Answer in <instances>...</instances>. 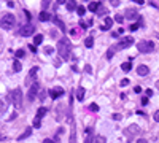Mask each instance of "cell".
<instances>
[{
	"label": "cell",
	"instance_id": "cell-1",
	"mask_svg": "<svg viewBox=\"0 0 159 143\" xmlns=\"http://www.w3.org/2000/svg\"><path fill=\"white\" fill-rule=\"evenodd\" d=\"M57 53H59V56L62 59H67L70 56V53H72V43H70V40L69 38H61L59 40V43H57Z\"/></svg>",
	"mask_w": 159,
	"mask_h": 143
},
{
	"label": "cell",
	"instance_id": "cell-2",
	"mask_svg": "<svg viewBox=\"0 0 159 143\" xmlns=\"http://www.w3.org/2000/svg\"><path fill=\"white\" fill-rule=\"evenodd\" d=\"M14 24H16V18H14V14H3L2 16V19H0V27L5 29V30H10V29L14 27Z\"/></svg>",
	"mask_w": 159,
	"mask_h": 143
},
{
	"label": "cell",
	"instance_id": "cell-3",
	"mask_svg": "<svg viewBox=\"0 0 159 143\" xmlns=\"http://www.w3.org/2000/svg\"><path fill=\"white\" fill-rule=\"evenodd\" d=\"M10 102H13V105L16 108H21L22 105V91L21 89H14L10 92Z\"/></svg>",
	"mask_w": 159,
	"mask_h": 143
},
{
	"label": "cell",
	"instance_id": "cell-4",
	"mask_svg": "<svg viewBox=\"0 0 159 143\" xmlns=\"http://www.w3.org/2000/svg\"><path fill=\"white\" fill-rule=\"evenodd\" d=\"M137 49L140 53H143V54L151 53V51H154V43H153V41H140V43L137 45Z\"/></svg>",
	"mask_w": 159,
	"mask_h": 143
},
{
	"label": "cell",
	"instance_id": "cell-5",
	"mask_svg": "<svg viewBox=\"0 0 159 143\" xmlns=\"http://www.w3.org/2000/svg\"><path fill=\"white\" fill-rule=\"evenodd\" d=\"M132 43H134V38H132V37H126V38H123V40H121V43L115 45V46H113V49H115V53H116V51H119V49H124V48H129Z\"/></svg>",
	"mask_w": 159,
	"mask_h": 143
},
{
	"label": "cell",
	"instance_id": "cell-6",
	"mask_svg": "<svg viewBox=\"0 0 159 143\" xmlns=\"http://www.w3.org/2000/svg\"><path fill=\"white\" fill-rule=\"evenodd\" d=\"M19 34H21L22 37H30V35L35 34V27L32 24H24V26L19 29Z\"/></svg>",
	"mask_w": 159,
	"mask_h": 143
},
{
	"label": "cell",
	"instance_id": "cell-7",
	"mask_svg": "<svg viewBox=\"0 0 159 143\" xmlns=\"http://www.w3.org/2000/svg\"><path fill=\"white\" fill-rule=\"evenodd\" d=\"M37 72H38V68H37V67H34L30 72H29V76L26 78V84H29V86H32V84H34L32 81H34V80L37 78Z\"/></svg>",
	"mask_w": 159,
	"mask_h": 143
},
{
	"label": "cell",
	"instance_id": "cell-8",
	"mask_svg": "<svg viewBox=\"0 0 159 143\" xmlns=\"http://www.w3.org/2000/svg\"><path fill=\"white\" fill-rule=\"evenodd\" d=\"M49 95H51V99H59V97H62L64 95V89L62 88H54V89H51V91H49Z\"/></svg>",
	"mask_w": 159,
	"mask_h": 143
},
{
	"label": "cell",
	"instance_id": "cell-9",
	"mask_svg": "<svg viewBox=\"0 0 159 143\" xmlns=\"http://www.w3.org/2000/svg\"><path fill=\"white\" fill-rule=\"evenodd\" d=\"M37 92H38V84H37V83H34V84L30 86V89H29V94H27V99L30 100V102L37 97Z\"/></svg>",
	"mask_w": 159,
	"mask_h": 143
},
{
	"label": "cell",
	"instance_id": "cell-10",
	"mask_svg": "<svg viewBox=\"0 0 159 143\" xmlns=\"http://www.w3.org/2000/svg\"><path fill=\"white\" fill-rule=\"evenodd\" d=\"M137 132H138V126H135V124H132V126H129V129H126V135H127L129 142L132 140V134H137Z\"/></svg>",
	"mask_w": 159,
	"mask_h": 143
},
{
	"label": "cell",
	"instance_id": "cell-11",
	"mask_svg": "<svg viewBox=\"0 0 159 143\" xmlns=\"http://www.w3.org/2000/svg\"><path fill=\"white\" fill-rule=\"evenodd\" d=\"M124 16L127 18V19H135V18H137V8H129V10H126Z\"/></svg>",
	"mask_w": 159,
	"mask_h": 143
},
{
	"label": "cell",
	"instance_id": "cell-12",
	"mask_svg": "<svg viewBox=\"0 0 159 143\" xmlns=\"http://www.w3.org/2000/svg\"><path fill=\"white\" fill-rule=\"evenodd\" d=\"M137 73L140 76H146L150 73V68L146 67V65H138V67H137Z\"/></svg>",
	"mask_w": 159,
	"mask_h": 143
},
{
	"label": "cell",
	"instance_id": "cell-13",
	"mask_svg": "<svg viewBox=\"0 0 159 143\" xmlns=\"http://www.w3.org/2000/svg\"><path fill=\"white\" fill-rule=\"evenodd\" d=\"M111 26H113L111 18H107V19H105V22L100 26V29H102V30H108V29H111Z\"/></svg>",
	"mask_w": 159,
	"mask_h": 143
},
{
	"label": "cell",
	"instance_id": "cell-14",
	"mask_svg": "<svg viewBox=\"0 0 159 143\" xmlns=\"http://www.w3.org/2000/svg\"><path fill=\"white\" fill-rule=\"evenodd\" d=\"M67 10H69V11H73V10H76V8H78V7H76V2H75V0H67Z\"/></svg>",
	"mask_w": 159,
	"mask_h": 143
},
{
	"label": "cell",
	"instance_id": "cell-15",
	"mask_svg": "<svg viewBox=\"0 0 159 143\" xmlns=\"http://www.w3.org/2000/svg\"><path fill=\"white\" fill-rule=\"evenodd\" d=\"M76 99H78L80 102L84 100V88H78V91H76Z\"/></svg>",
	"mask_w": 159,
	"mask_h": 143
},
{
	"label": "cell",
	"instance_id": "cell-16",
	"mask_svg": "<svg viewBox=\"0 0 159 143\" xmlns=\"http://www.w3.org/2000/svg\"><path fill=\"white\" fill-rule=\"evenodd\" d=\"M46 113H48V108H45V107H40V108H38V111H37V118L42 119L43 116L46 115Z\"/></svg>",
	"mask_w": 159,
	"mask_h": 143
},
{
	"label": "cell",
	"instance_id": "cell-17",
	"mask_svg": "<svg viewBox=\"0 0 159 143\" xmlns=\"http://www.w3.org/2000/svg\"><path fill=\"white\" fill-rule=\"evenodd\" d=\"M21 68H22L21 62H19V61H18V59H16V61L13 62V70H14V72H21Z\"/></svg>",
	"mask_w": 159,
	"mask_h": 143
},
{
	"label": "cell",
	"instance_id": "cell-18",
	"mask_svg": "<svg viewBox=\"0 0 159 143\" xmlns=\"http://www.w3.org/2000/svg\"><path fill=\"white\" fill-rule=\"evenodd\" d=\"M99 8H100V5L97 3V2H91L89 3V11H97Z\"/></svg>",
	"mask_w": 159,
	"mask_h": 143
},
{
	"label": "cell",
	"instance_id": "cell-19",
	"mask_svg": "<svg viewBox=\"0 0 159 143\" xmlns=\"http://www.w3.org/2000/svg\"><path fill=\"white\" fill-rule=\"evenodd\" d=\"M121 68L124 72H129L132 68V64H131V61H127V62H123V65H121Z\"/></svg>",
	"mask_w": 159,
	"mask_h": 143
},
{
	"label": "cell",
	"instance_id": "cell-20",
	"mask_svg": "<svg viewBox=\"0 0 159 143\" xmlns=\"http://www.w3.org/2000/svg\"><path fill=\"white\" fill-rule=\"evenodd\" d=\"M40 21H43V22L49 21V14L46 13V11H42V13H40Z\"/></svg>",
	"mask_w": 159,
	"mask_h": 143
},
{
	"label": "cell",
	"instance_id": "cell-21",
	"mask_svg": "<svg viewBox=\"0 0 159 143\" xmlns=\"http://www.w3.org/2000/svg\"><path fill=\"white\" fill-rule=\"evenodd\" d=\"M69 143H76V137H75V123L72 126V135H70V142Z\"/></svg>",
	"mask_w": 159,
	"mask_h": 143
},
{
	"label": "cell",
	"instance_id": "cell-22",
	"mask_svg": "<svg viewBox=\"0 0 159 143\" xmlns=\"http://www.w3.org/2000/svg\"><path fill=\"white\" fill-rule=\"evenodd\" d=\"M42 41H43V35L37 34V35H35V38H34V45H40Z\"/></svg>",
	"mask_w": 159,
	"mask_h": 143
},
{
	"label": "cell",
	"instance_id": "cell-23",
	"mask_svg": "<svg viewBox=\"0 0 159 143\" xmlns=\"http://www.w3.org/2000/svg\"><path fill=\"white\" fill-rule=\"evenodd\" d=\"M107 142V138H105L104 135H97L96 138H94V143H105Z\"/></svg>",
	"mask_w": 159,
	"mask_h": 143
},
{
	"label": "cell",
	"instance_id": "cell-24",
	"mask_svg": "<svg viewBox=\"0 0 159 143\" xmlns=\"http://www.w3.org/2000/svg\"><path fill=\"white\" fill-rule=\"evenodd\" d=\"M84 45H86V48H92V45H94V38H92V37H88V38H86V41H84Z\"/></svg>",
	"mask_w": 159,
	"mask_h": 143
},
{
	"label": "cell",
	"instance_id": "cell-25",
	"mask_svg": "<svg viewBox=\"0 0 159 143\" xmlns=\"http://www.w3.org/2000/svg\"><path fill=\"white\" fill-rule=\"evenodd\" d=\"M30 132H32V129H26V132L22 134V135H19V140H24V138H27V137L30 135Z\"/></svg>",
	"mask_w": 159,
	"mask_h": 143
},
{
	"label": "cell",
	"instance_id": "cell-26",
	"mask_svg": "<svg viewBox=\"0 0 159 143\" xmlns=\"http://www.w3.org/2000/svg\"><path fill=\"white\" fill-rule=\"evenodd\" d=\"M113 56H115V49H113V46H111L110 49L107 51V59H111Z\"/></svg>",
	"mask_w": 159,
	"mask_h": 143
},
{
	"label": "cell",
	"instance_id": "cell-27",
	"mask_svg": "<svg viewBox=\"0 0 159 143\" xmlns=\"http://www.w3.org/2000/svg\"><path fill=\"white\" fill-rule=\"evenodd\" d=\"M56 21V24H57V26H59V29H61V30H65V26H64V22H62V21H59V19H54Z\"/></svg>",
	"mask_w": 159,
	"mask_h": 143
},
{
	"label": "cell",
	"instance_id": "cell-28",
	"mask_svg": "<svg viewBox=\"0 0 159 143\" xmlns=\"http://www.w3.org/2000/svg\"><path fill=\"white\" fill-rule=\"evenodd\" d=\"M89 110H91V111H99V105H97V103H91Z\"/></svg>",
	"mask_w": 159,
	"mask_h": 143
},
{
	"label": "cell",
	"instance_id": "cell-29",
	"mask_svg": "<svg viewBox=\"0 0 159 143\" xmlns=\"http://www.w3.org/2000/svg\"><path fill=\"white\" fill-rule=\"evenodd\" d=\"M16 57H18V59L24 57V49H18V51H16Z\"/></svg>",
	"mask_w": 159,
	"mask_h": 143
},
{
	"label": "cell",
	"instance_id": "cell-30",
	"mask_svg": "<svg viewBox=\"0 0 159 143\" xmlns=\"http://www.w3.org/2000/svg\"><path fill=\"white\" fill-rule=\"evenodd\" d=\"M84 11H86V10H84V7H78V8H76V13H78L80 16H83Z\"/></svg>",
	"mask_w": 159,
	"mask_h": 143
},
{
	"label": "cell",
	"instance_id": "cell-31",
	"mask_svg": "<svg viewBox=\"0 0 159 143\" xmlns=\"http://www.w3.org/2000/svg\"><path fill=\"white\" fill-rule=\"evenodd\" d=\"M34 126H35V129H38V127L42 126V123H40V119H38V118H35V121H34Z\"/></svg>",
	"mask_w": 159,
	"mask_h": 143
},
{
	"label": "cell",
	"instance_id": "cell-32",
	"mask_svg": "<svg viewBox=\"0 0 159 143\" xmlns=\"http://www.w3.org/2000/svg\"><path fill=\"white\" fill-rule=\"evenodd\" d=\"M84 143H94V138H92V135H88L86 138H84Z\"/></svg>",
	"mask_w": 159,
	"mask_h": 143
},
{
	"label": "cell",
	"instance_id": "cell-33",
	"mask_svg": "<svg viewBox=\"0 0 159 143\" xmlns=\"http://www.w3.org/2000/svg\"><path fill=\"white\" fill-rule=\"evenodd\" d=\"M115 21L121 24V22H123V16H121V14H116V16H115Z\"/></svg>",
	"mask_w": 159,
	"mask_h": 143
},
{
	"label": "cell",
	"instance_id": "cell-34",
	"mask_svg": "<svg viewBox=\"0 0 159 143\" xmlns=\"http://www.w3.org/2000/svg\"><path fill=\"white\" fill-rule=\"evenodd\" d=\"M80 26H81L83 29H88V27H89V24H88V22H84V21H80Z\"/></svg>",
	"mask_w": 159,
	"mask_h": 143
},
{
	"label": "cell",
	"instance_id": "cell-35",
	"mask_svg": "<svg viewBox=\"0 0 159 143\" xmlns=\"http://www.w3.org/2000/svg\"><path fill=\"white\" fill-rule=\"evenodd\" d=\"M51 53H53V48L51 46H46L45 48V54H51Z\"/></svg>",
	"mask_w": 159,
	"mask_h": 143
},
{
	"label": "cell",
	"instance_id": "cell-36",
	"mask_svg": "<svg viewBox=\"0 0 159 143\" xmlns=\"http://www.w3.org/2000/svg\"><path fill=\"white\" fill-rule=\"evenodd\" d=\"M153 118H154L156 123H159V110H158V111H154V116H153Z\"/></svg>",
	"mask_w": 159,
	"mask_h": 143
},
{
	"label": "cell",
	"instance_id": "cell-37",
	"mask_svg": "<svg viewBox=\"0 0 159 143\" xmlns=\"http://www.w3.org/2000/svg\"><path fill=\"white\" fill-rule=\"evenodd\" d=\"M49 2H51V0H43V2H42V7H43V8H46V7L49 5Z\"/></svg>",
	"mask_w": 159,
	"mask_h": 143
},
{
	"label": "cell",
	"instance_id": "cell-38",
	"mask_svg": "<svg viewBox=\"0 0 159 143\" xmlns=\"http://www.w3.org/2000/svg\"><path fill=\"white\" fill-rule=\"evenodd\" d=\"M3 111H5V105L2 103V100H0V115H2Z\"/></svg>",
	"mask_w": 159,
	"mask_h": 143
},
{
	"label": "cell",
	"instance_id": "cell-39",
	"mask_svg": "<svg viewBox=\"0 0 159 143\" xmlns=\"http://www.w3.org/2000/svg\"><path fill=\"white\" fill-rule=\"evenodd\" d=\"M138 26H140V24H132V26H131V30H137Z\"/></svg>",
	"mask_w": 159,
	"mask_h": 143
},
{
	"label": "cell",
	"instance_id": "cell-40",
	"mask_svg": "<svg viewBox=\"0 0 159 143\" xmlns=\"http://www.w3.org/2000/svg\"><path fill=\"white\" fill-rule=\"evenodd\" d=\"M45 99H46V92H42V94H40V100L43 102Z\"/></svg>",
	"mask_w": 159,
	"mask_h": 143
},
{
	"label": "cell",
	"instance_id": "cell-41",
	"mask_svg": "<svg viewBox=\"0 0 159 143\" xmlns=\"http://www.w3.org/2000/svg\"><path fill=\"white\" fill-rule=\"evenodd\" d=\"M111 2V5H113V7H118V3H119V0H110Z\"/></svg>",
	"mask_w": 159,
	"mask_h": 143
},
{
	"label": "cell",
	"instance_id": "cell-42",
	"mask_svg": "<svg viewBox=\"0 0 159 143\" xmlns=\"http://www.w3.org/2000/svg\"><path fill=\"white\" fill-rule=\"evenodd\" d=\"M134 91L138 94V92H142V88H140V86H135V88H134Z\"/></svg>",
	"mask_w": 159,
	"mask_h": 143
},
{
	"label": "cell",
	"instance_id": "cell-43",
	"mask_svg": "<svg viewBox=\"0 0 159 143\" xmlns=\"http://www.w3.org/2000/svg\"><path fill=\"white\" fill-rule=\"evenodd\" d=\"M146 103H148V97H143V99H142V105H146Z\"/></svg>",
	"mask_w": 159,
	"mask_h": 143
},
{
	"label": "cell",
	"instance_id": "cell-44",
	"mask_svg": "<svg viewBox=\"0 0 159 143\" xmlns=\"http://www.w3.org/2000/svg\"><path fill=\"white\" fill-rule=\"evenodd\" d=\"M129 84V80H123L121 81V86H127Z\"/></svg>",
	"mask_w": 159,
	"mask_h": 143
},
{
	"label": "cell",
	"instance_id": "cell-45",
	"mask_svg": "<svg viewBox=\"0 0 159 143\" xmlns=\"http://www.w3.org/2000/svg\"><path fill=\"white\" fill-rule=\"evenodd\" d=\"M43 143H56V142H53L51 138H45V140H43Z\"/></svg>",
	"mask_w": 159,
	"mask_h": 143
},
{
	"label": "cell",
	"instance_id": "cell-46",
	"mask_svg": "<svg viewBox=\"0 0 159 143\" xmlns=\"http://www.w3.org/2000/svg\"><path fill=\"white\" fill-rule=\"evenodd\" d=\"M146 95H148V97H151V95H153V91H151V89H146Z\"/></svg>",
	"mask_w": 159,
	"mask_h": 143
},
{
	"label": "cell",
	"instance_id": "cell-47",
	"mask_svg": "<svg viewBox=\"0 0 159 143\" xmlns=\"http://www.w3.org/2000/svg\"><path fill=\"white\" fill-rule=\"evenodd\" d=\"M84 72H88V73H91V65H86V67H84Z\"/></svg>",
	"mask_w": 159,
	"mask_h": 143
},
{
	"label": "cell",
	"instance_id": "cell-48",
	"mask_svg": "<svg viewBox=\"0 0 159 143\" xmlns=\"http://www.w3.org/2000/svg\"><path fill=\"white\" fill-rule=\"evenodd\" d=\"M113 119H116V121H119V119H121V115H113Z\"/></svg>",
	"mask_w": 159,
	"mask_h": 143
},
{
	"label": "cell",
	"instance_id": "cell-49",
	"mask_svg": "<svg viewBox=\"0 0 159 143\" xmlns=\"http://www.w3.org/2000/svg\"><path fill=\"white\" fill-rule=\"evenodd\" d=\"M137 143H148V142H146L145 138H138V140H137Z\"/></svg>",
	"mask_w": 159,
	"mask_h": 143
},
{
	"label": "cell",
	"instance_id": "cell-50",
	"mask_svg": "<svg viewBox=\"0 0 159 143\" xmlns=\"http://www.w3.org/2000/svg\"><path fill=\"white\" fill-rule=\"evenodd\" d=\"M100 8H102V7H100ZM105 13H107V10H105V8H102V10L99 11V14H105Z\"/></svg>",
	"mask_w": 159,
	"mask_h": 143
},
{
	"label": "cell",
	"instance_id": "cell-51",
	"mask_svg": "<svg viewBox=\"0 0 159 143\" xmlns=\"http://www.w3.org/2000/svg\"><path fill=\"white\" fill-rule=\"evenodd\" d=\"M135 3H138V5H143V0H134Z\"/></svg>",
	"mask_w": 159,
	"mask_h": 143
},
{
	"label": "cell",
	"instance_id": "cell-52",
	"mask_svg": "<svg viewBox=\"0 0 159 143\" xmlns=\"http://www.w3.org/2000/svg\"><path fill=\"white\" fill-rule=\"evenodd\" d=\"M57 3L61 5V3H67V0H57Z\"/></svg>",
	"mask_w": 159,
	"mask_h": 143
}]
</instances>
